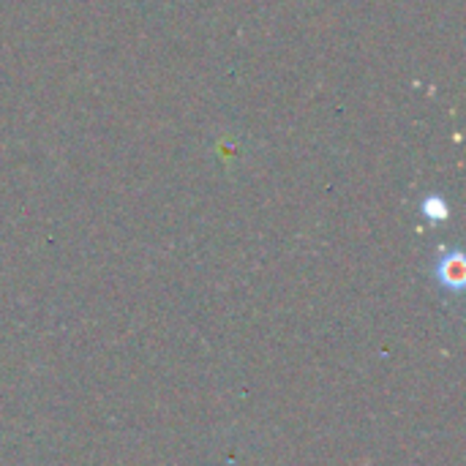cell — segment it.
I'll return each instance as SVG.
<instances>
[{
    "mask_svg": "<svg viewBox=\"0 0 466 466\" xmlns=\"http://www.w3.org/2000/svg\"><path fill=\"white\" fill-rule=\"evenodd\" d=\"M434 276L440 287L451 292H461L466 287V257L459 248H442L434 265Z\"/></svg>",
    "mask_w": 466,
    "mask_h": 466,
    "instance_id": "6da1fadb",
    "label": "cell"
},
{
    "mask_svg": "<svg viewBox=\"0 0 466 466\" xmlns=\"http://www.w3.org/2000/svg\"><path fill=\"white\" fill-rule=\"evenodd\" d=\"M420 213H423L431 224H440V221H448V218H451V205L445 202V197L429 194V197H423V202H420Z\"/></svg>",
    "mask_w": 466,
    "mask_h": 466,
    "instance_id": "7a4b0ae2",
    "label": "cell"
}]
</instances>
